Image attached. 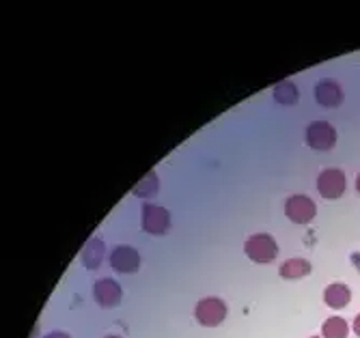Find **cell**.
I'll return each instance as SVG.
<instances>
[{
    "label": "cell",
    "mask_w": 360,
    "mask_h": 338,
    "mask_svg": "<svg viewBox=\"0 0 360 338\" xmlns=\"http://www.w3.org/2000/svg\"><path fill=\"white\" fill-rule=\"evenodd\" d=\"M244 250L248 259H252L255 263H272L278 254V246L272 235L268 233H257L252 238H248Z\"/></svg>",
    "instance_id": "6da1fadb"
},
{
    "label": "cell",
    "mask_w": 360,
    "mask_h": 338,
    "mask_svg": "<svg viewBox=\"0 0 360 338\" xmlns=\"http://www.w3.org/2000/svg\"><path fill=\"white\" fill-rule=\"evenodd\" d=\"M194 315H196V319H199L201 325L216 327L226 317V304L222 299H218V297H203L199 304H196Z\"/></svg>",
    "instance_id": "7a4b0ae2"
},
{
    "label": "cell",
    "mask_w": 360,
    "mask_h": 338,
    "mask_svg": "<svg viewBox=\"0 0 360 338\" xmlns=\"http://www.w3.org/2000/svg\"><path fill=\"white\" fill-rule=\"evenodd\" d=\"M285 216L296 222V224H309L315 216H317V207L315 202L304 196V194H296V196H289L285 202Z\"/></svg>",
    "instance_id": "3957f363"
},
{
    "label": "cell",
    "mask_w": 360,
    "mask_h": 338,
    "mask_svg": "<svg viewBox=\"0 0 360 338\" xmlns=\"http://www.w3.org/2000/svg\"><path fill=\"white\" fill-rule=\"evenodd\" d=\"M307 143L311 149L328 151L337 145V129L326 121H315L307 127Z\"/></svg>",
    "instance_id": "277c9868"
},
{
    "label": "cell",
    "mask_w": 360,
    "mask_h": 338,
    "mask_svg": "<svg viewBox=\"0 0 360 338\" xmlns=\"http://www.w3.org/2000/svg\"><path fill=\"white\" fill-rule=\"evenodd\" d=\"M317 190L323 198H328V200L341 198V194L345 192L343 171H339V168H328V171H323L317 179Z\"/></svg>",
    "instance_id": "5b68a950"
},
{
    "label": "cell",
    "mask_w": 360,
    "mask_h": 338,
    "mask_svg": "<svg viewBox=\"0 0 360 338\" xmlns=\"http://www.w3.org/2000/svg\"><path fill=\"white\" fill-rule=\"evenodd\" d=\"M171 226V216L165 207L145 205L143 207V228L151 235H165Z\"/></svg>",
    "instance_id": "8992f818"
},
{
    "label": "cell",
    "mask_w": 360,
    "mask_h": 338,
    "mask_svg": "<svg viewBox=\"0 0 360 338\" xmlns=\"http://www.w3.org/2000/svg\"><path fill=\"white\" fill-rule=\"evenodd\" d=\"M110 265L121 274H134L141 267V254L132 246H117L110 254Z\"/></svg>",
    "instance_id": "52a82bcc"
},
{
    "label": "cell",
    "mask_w": 360,
    "mask_h": 338,
    "mask_svg": "<svg viewBox=\"0 0 360 338\" xmlns=\"http://www.w3.org/2000/svg\"><path fill=\"white\" fill-rule=\"evenodd\" d=\"M121 287L112 280V278H100L95 282V299L100 301V306L104 308H112L121 301Z\"/></svg>",
    "instance_id": "ba28073f"
},
{
    "label": "cell",
    "mask_w": 360,
    "mask_h": 338,
    "mask_svg": "<svg viewBox=\"0 0 360 338\" xmlns=\"http://www.w3.org/2000/svg\"><path fill=\"white\" fill-rule=\"evenodd\" d=\"M315 99H317V104H321L326 108H337L343 101V91L333 80H321L315 86Z\"/></svg>",
    "instance_id": "9c48e42d"
},
{
    "label": "cell",
    "mask_w": 360,
    "mask_h": 338,
    "mask_svg": "<svg viewBox=\"0 0 360 338\" xmlns=\"http://www.w3.org/2000/svg\"><path fill=\"white\" fill-rule=\"evenodd\" d=\"M349 299H352V291L343 282H335L323 291V301L328 304L330 308H345Z\"/></svg>",
    "instance_id": "30bf717a"
},
{
    "label": "cell",
    "mask_w": 360,
    "mask_h": 338,
    "mask_svg": "<svg viewBox=\"0 0 360 338\" xmlns=\"http://www.w3.org/2000/svg\"><path fill=\"white\" fill-rule=\"evenodd\" d=\"M311 274V263L307 259H289L281 265V276L287 280L304 278Z\"/></svg>",
    "instance_id": "8fae6325"
},
{
    "label": "cell",
    "mask_w": 360,
    "mask_h": 338,
    "mask_svg": "<svg viewBox=\"0 0 360 338\" xmlns=\"http://www.w3.org/2000/svg\"><path fill=\"white\" fill-rule=\"evenodd\" d=\"M104 242L102 240H91L84 250H82V263L86 265V269H97L100 267V263L104 261Z\"/></svg>",
    "instance_id": "7c38bea8"
},
{
    "label": "cell",
    "mask_w": 360,
    "mask_h": 338,
    "mask_svg": "<svg viewBox=\"0 0 360 338\" xmlns=\"http://www.w3.org/2000/svg\"><path fill=\"white\" fill-rule=\"evenodd\" d=\"M274 99L281 101V104H285V106H293V104H298L300 91L291 80H283V82H278L274 86Z\"/></svg>",
    "instance_id": "4fadbf2b"
},
{
    "label": "cell",
    "mask_w": 360,
    "mask_h": 338,
    "mask_svg": "<svg viewBox=\"0 0 360 338\" xmlns=\"http://www.w3.org/2000/svg\"><path fill=\"white\" fill-rule=\"evenodd\" d=\"M347 332H349V325L343 317H330L321 327L323 338H347Z\"/></svg>",
    "instance_id": "5bb4252c"
},
{
    "label": "cell",
    "mask_w": 360,
    "mask_h": 338,
    "mask_svg": "<svg viewBox=\"0 0 360 338\" xmlns=\"http://www.w3.org/2000/svg\"><path fill=\"white\" fill-rule=\"evenodd\" d=\"M158 186H160V181H158L155 171H149V173L132 188V192H134L136 196H151V194L158 192Z\"/></svg>",
    "instance_id": "9a60e30c"
},
{
    "label": "cell",
    "mask_w": 360,
    "mask_h": 338,
    "mask_svg": "<svg viewBox=\"0 0 360 338\" xmlns=\"http://www.w3.org/2000/svg\"><path fill=\"white\" fill-rule=\"evenodd\" d=\"M46 338H70V334H65V332H52Z\"/></svg>",
    "instance_id": "2e32d148"
},
{
    "label": "cell",
    "mask_w": 360,
    "mask_h": 338,
    "mask_svg": "<svg viewBox=\"0 0 360 338\" xmlns=\"http://www.w3.org/2000/svg\"><path fill=\"white\" fill-rule=\"evenodd\" d=\"M354 332H356V336H360V313H358V317L354 319Z\"/></svg>",
    "instance_id": "e0dca14e"
},
{
    "label": "cell",
    "mask_w": 360,
    "mask_h": 338,
    "mask_svg": "<svg viewBox=\"0 0 360 338\" xmlns=\"http://www.w3.org/2000/svg\"><path fill=\"white\" fill-rule=\"evenodd\" d=\"M356 190H358V192H360V175H358V177H356Z\"/></svg>",
    "instance_id": "ac0fdd59"
},
{
    "label": "cell",
    "mask_w": 360,
    "mask_h": 338,
    "mask_svg": "<svg viewBox=\"0 0 360 338\" xmlns=\"http://www.w3.org/2000/svg\"><path fill=\"white\" fill-rule=\"evenodd\" d=\"M106 338H119V336H106Z\"/></svg>",
    "instance_id": "d6986e66"
},
{
    "label": "cell",
    "mask_w": 360,
    "mask_h": 338,
    "mask_svg": "<svg viewBox=\"0 0 360 338\" xmlns=\"http://www.w3.org/2000/svg\"><path fill=\"white\" fill-rule=\"evenodd\" d=\"M313 338H319V336H313Z\"/></svg>",
    "instance_id": "ffe728a7"
}]
</instances>
